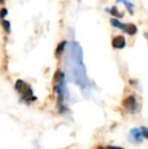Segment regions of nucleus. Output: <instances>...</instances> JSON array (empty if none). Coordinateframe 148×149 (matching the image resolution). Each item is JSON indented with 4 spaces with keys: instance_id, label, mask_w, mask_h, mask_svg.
I'll return each mask as SVG.
<instances>
[{
    "instance_id": "nucleus-6",
    "label": "nucleus",
    "mask_w": 148,
    "mask_h": 149,
    "mask_svg": "<svg viewBox=\"0 0 148 149\" xmlns=\"http://www.w3.org/2000/svg\"><path fill=\"white\" fill-rule=\"evenodd\" d=\"M137 31H138V29H137V26H135V24H127V29H126V31H125V33H127L130 36H133L137 33Z\"/></svg>"
},
{
    "instance_id": "nucleus-13",
    "label": "nucleus",
    "mask_w": 148,
    "mask_h": 149,
    "mask_svg": "<svg viewBox=\"0 0 148 149\" xmlns=\"http://www.w3.org/2000/svg\"><path fill=\"white\" fill-rule=\"evenodd\" d=\"M101 149H124L122 147H117V146H107V147H103Z\"/></svg>"
},
{
    "instance_id": "nucleus-4",
    "label": "nucleus",
    "mask_w": 148,
    "mask_h": 149,
    "mask_svg": "<svg viewBox=\"0 0 148 149\" xmlns=\"http://www.w3.org/2000/svg\"><path fill=\"white\" fill-rule=\"evenodd\" d=\"M131 136H132L133 138H134V140L136 142H141L142 141V133H141V131L139 129H136V128H134V129L131 130Z\"/></svg>"
},
{
    "instance_id": "nucleus-2",
    "label": "nucleus",
    "mask_w": 148,
    "mask_h": 149,
    "mask_svg": "<svg viewBox=\"0 0 148 149\" xmlns=\"http://www.w3.org/2000/svg\"><path fill=\"white\" fill-rule=\"evenodd\" d=\"M112 46L115 49H123L126 46V40H125L124 36H116L113 38L112 40Z\"/></svg>"
},
{
    "instance_id": "nucleus-7",
    "label": "nucleus",
    "mask_w": 148,
    "mask_h": 149,
    "mask_svg": "<svg viewBox=\"0 0 148 149\" xmlns=\"http://www.w3.org/2000/svg\"><path fill=\"white\" fill-rule=\"evenodd\" d=\"M110 11V13L112 14V15H114L115 17H123L124 16V14L122 13V12H120L118 10V8L116 7V6H114V7H112L111 9H106V11Z\"/></svg>"
},
{
    "instance_id": "nucleus-1",
    "label": "nucleus",
    "mask_w": 148,
    "mask_h": 149,
    "mask_svg": "<svg viewBox=\"0 0 148 149\" xmlns=\"http://www.w3.org/2000/svg\"><path fill=\"white\" fill-rule=\"evenodd\" d=\"M122 104H123V107L128 111V112L134 113V111L136 110V106H137L136 98H135L133 95H129V96H127L124 100H123Z\"/></svg>"
},
{
    "instance_id": "nucleus-9",
    "label": "nucleus",
    "mask_w": 148,
    "mask_h": 149,
    "mask_svg": "<svg viewBox=\"0 0 148 149\" xmlns=\"http://www.w3.org/2000/svg\"><path fill=\"white\" fill-rule=\"evenodd\" d=\"M26 83L24 82V81H22V80H17L15 82V89H16V91H18L20 93V92L24 90V88L26 87Z\"/></svg>"
},
{
    "instance_id": "nucleus-5",
    "label": "nucleus",
    "mask_w": 148,
    "mask_h": 149,
    "mask_svg": "<svg viewBox=\"0 0 148 149\" xmlns=\"http://www.w3.org/2000/svg\"><path fill=\"white\" fill-rule=\"evenodd\" d=\"M66 45H67V42H66V41H62L61 43H60L59 45L57 46V48H56V52H55L56 57H60V56L63 54V52L65 51Z\"/></svg>"
},
{
    "instance_id": "nucleus-15",
    "label": "nucleus",
    "mask_w": 148,
    "mask_h": 149,
    "mask_svg": "<svg viewBox=\"0 0 148 149\" xmlns=\"http://www.w3.org/2000/svg\"><path fill=\"white\" fill-rule=\"evenodd\" d=\"M4 1H5V0H0V4H3Z\"/></svg>"
},
{
    "instance_id": "nucleus-14",
    "label": "nucleus",
    "mask_w": 148,
    "mask_h": 149,
    "mask_svg": "<svg viewBox=\"0 0 148 149\" xmlns=\"http://www.w3.org/2000/svg\"><path fill=\"white\" fill-rule=\"evenodd\" d=\"M144 37L146 38V40H147V42H148V33H144Z\"/></svg>"
},
{
    "instance_id": "nucleus-8",
    "label": "nucleus",
    "mask_w": 148,
    "mask_h": 149,
    "mask_svg": "<svg viewBox=\"0 0 148 149\" xmlns=\"http://www.w3.org/2000/svg\"><path fill=\"white\" fill-rule=\"evenodd\" d=\"M118 2H122L123 4H124L125 6H126V8L129 10V12H130L131 14L133 13V8H134V5H133V3H131L129 0H117Z\"/></svg>"
},
{
    "instance_id": "nucleus-11",
    "label": "nucleus",
    "mask_w": 148,
    "mask_h": 149,
    "mask_svg": "<svg viewBox=\"0 0 148 149\" xmlns=\"http://www.w3.org/2000/svg\"><path fill=\"white\" fill-rule=\"evenodd\" d=\"M140 131H141V133H142L143 137L148 139V128L147 127H141Z\"/></svg>"
},
{
    "instance_id": "nucleus-3",
    "label": "nucleus",
    "mask_w": 148,
    "mask_h": 149,
    "mask_svg": "<svg viewBox=\"0 0 148 149\" xmlns=\"http://www.w3.org/2000/svg\"><path fill=\"white\" fill-rule=\"evenodd\" d=\"M111 24H112L113 26H114V28L120 29V30H122L123 31H126L127 24L121 22L120 20H118L117 18H112V19H111Z\"/></svg>"
},
{
    "instance_id": "nucleus-12",
    "label": "nucleus",
    "mask_w": 148,
    "mask_h": 149,
    "mask_svg": "<svg viewBox=\"0 0 148 149\" xmlns=\"http://www.w3.org/2000/svg\"><path fill=\"white\" fill-rule=\"evenodd\" d=\"M7 14H8V11L6 8H1V9H0V18H1V19H3Z\"/></svg>"
},
{
    "instance_id": "nucleus-10",
    "label": "nucleus",
    "mask_w": 148,
    "mask_h": 149,
    "mask_svg": "<svg viewBox=\"0 0 148 149\" xmlns=\"http://www.w3.org/2000/svg\"><path fill=\"white\" fill-rule=\"evenodd\" d=\"M2 26H3L4 31H5L6 33H10V22L8 20H2Z\"/></svg>"
}]
</instances>
